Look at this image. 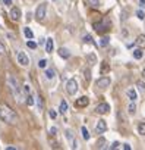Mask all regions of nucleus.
Here are the masks:
<instances>
[{
	"label": "nucleus",
	"mask_w": 145,
	"mask_h": 150,
	"mask_svg": "<svg viewBox=\"0 0 145 150\" xmlns=\"http://www.w3.org/2000/svg\"><path fill=\"white\" fill-rule=\"evenodd\" d=\"M110 72V63L107 60H103L101 62V66H100V74L101 75H107Z\"/></svg>",
	"instance_id": "nucleus-13"
},
{
	"label": "nucleus",
	"mask_w": 145,
	"mask_h": 150,
	"mask_svg": "<svg viewBox=\"0 0 145 150\" xmlns=\"http://www.w3.org/2000/svg\"><path fill=\"white\" fill-rule=\"evenodd\" d=\"M95 131H97V134L106 132V131H107V122H106L104 119H100V121L97 122V125H95Z\"/></svg>",
	"instance_id": "nucleus-9"
},
{
	"label": "nucleus",
	"mask_w": 145,
	"mask_h": 150,
	"mask_svg": "<svg viewBox=\"0 0 145 150\" xmlns=\"http://www.w3.org/2000/svg\"><path fill=\"white\" fill-rule=\"evenodd\" d=\"M6 81H8V87H9L12 96L15 97V100H16V102H22V88H21L18 80L13 77V75L9 74L8 78H6Z\"/></svg>",
	"instance_id": "nucleus-2"
},
{
	"label": "nucleus",
	"mask_w": 145,
	"mask_h": 150,
	"mask_svg": "<svg viewBox=\"0 0 145 150\" xmlns=\"http://www.w3.org/2000/svg\"><path fill=\"white\" fill-rule=\"evenodd\" d=\"M54 77H56V72H54V69H51V68L46 69V78H47V80H53Z\"/></svg>",
	"instance_id": "nucleus-22"
},
{
	"label": "nucleus",
	"mask_w": 145,
	"mask_h": 150,
	"mask_svg": "<svg viewBox=\"0 0 145 150\" xmlns=\"http://www.w3.org/2000/svg\"><path fill=\"white\" fill-rule=\"evenodd\" d=\"M123 149H125V150H130V144L125 143V144H123Z\"/></svg>",
	"instance_id": "nucleus-44"
},
{
	"label": "nucleus",
	"mask_w": 145,
	"mask_h": 150,
	"mask_svg": "<svg viewBox=\"0 0 145 150\" xmlns=\"http://www.w3.org/2000/svg\"><path fill=\"white\" fill-rule=\"evenodd\" d=\"M119 146H120V144H119V141H113V143H111V146H110V149H117Z\"/></svg>",
	"instance_id": "nucleus-40"
},
{
	"label": "nucleus",
	"mask_w": 145,
	"mask_h": 150,
	"mask_svg": "<svg viewBox=\"0 0 145 150\" xmlns=\"http://www.w3.org/2000/svg\"><path fill=\"white\" fill-rule=\"evenodd\" d=\"M24 35H25L28 40L34 38V33H32V31H31V28H28V27H27V28H24Z\"/></svg>",
	"instance_id": "nucleus-26"
},
{
	"label": "nucleus",
	"mask_w": 145,
	"mask_h": 150,
	"mask_svg": "<svg viewBox=\"0 0 145 150\" xmlns=\"http://www.w3.org/2000/svg\"><path fill=\"white\" fill-rule=\"evenodd\" d=\"M136 16H138L139 19H145V15H144L142 11H138V12H136Z\"/></svg>",
	"instance_id": "nucleus-38"
},
{
	"label": "nucleus",
	"mask_w": 145,
	"mask_h": 150,
	"mask_svg": "<svg viewBox=\"0 0 145 150\" xmlns=\"http://www.w3.org/2000/svg\"><path fill=\"white\" fill-rule=\"evenodd\" d=\"M16 59H18V63L21 66H28L29 65V59H28V56L24 52H18L16 53Z\"/></svg>",
	"instance_id": "nucleus-7"
},
{
	"label": "nucleus",
	"mask_w": 145,
	"mask_h": 150,
	"mask_svg": "<svg viewBox=\"0 0 145 150\" xmlns=\"http://www.w3.org/2000/svg\"><path fill=\"white\" fill-rule=\"evenodd\" d=\"M59 112L60 113H66L67 112V102L66 100H62L60 105H59Z\"/></svg>",
	"instance_id": "nucleus-21"
},
{
	"label": "nucleus",
	"mask_w": 145,
	"mask_h": 150,
	"mask_svg": "<svg viewBox=\"0 0 145 150\" xmlns=\"http://www.w3.org/2000/svg\"><path fill=\"white\" fill-rule=\"evenodd\" d=\"M53 49H54V41H53V38H47V40H46V52H47V53H51Z\"/></svg>",
	"instance_id": "nucleus-16"
},
{
	"label": "nucleus",
	"mask_w": 145,
	"mask_h": 150,
	"mask_svg": "<svg viewBox=\"0 0 145 150\" xmlns=\"http://www.w3.org/2000/svg\"><path fill=\"white\" fill-rule=\"evenodd\" d=\"M46 13H47V3H41V5H38V8H37V11H35V19H37L38 22L44 21Z\"/></svg>",
	"instance_id": "nucleus-4"
},
{
	"label": "nucleus",
	"mask_w": 145,
	"mask_h": 150,
	"mask_svg": "<svg viewBox=\"0 0 145 150\" xmlns=\"http://www.w3.org/2000/svg\"><path fill=\"white\" fill-rule=\"evenodd\" d=\"M6 150H16V147H13V146H9Z\"/></svg>",
	"instance_id": "nucleus-46"
},
{
	"label": "nucleus",
	"mask_w": 145,
	"mask_h": 150,
	"mask_svg": "<svg viewBox=\"0 0 145 150\" xmlns=\"http://www.w3.org/2000/svg\"><path fill=\"white\" fill-rule=\"evenodd\" d=\"M120 18H122V21H126L127 19V9H123L122 11V16Z\"/></svg>",
	"instance_id": "nucleus-36"
},
{
	"label": "nucleus",
	"mask_w": 145,
	"mask_h": 150,
	"mask_svg": "<svg viewBox=\"0 0 145 150\" xmlns=\"http://www.w3.org/2000/svg\"><path fill=\"white\" fill-rule=\"evenodd\" d=\"M139 6L141 8H145V0H139Z\"/></svg>",
	"instance_id": "nucleus-45"
},
{
	"label": "nucleus",
	"mask_w": 145,
	"mask_h": 150,
	"mask_svg": "<svg viewBox=\"0 0 145 150\" xmlns=\"http://www.w3.org/2000/svg\"><path fill=\"white\" fill-rule=\"evenodd\" d=\"M135 112H136V105H135V102H130L129 106H127V113L129 115H135Z\"/></svg>",
	"instance_id": "nucleus-23"
},
{
	"label": "nucleus",
	"mask_w": 145,
	"mask_h": 150,
	"mask_svg": "<svg viewBox=\"0 0 145 150\" xmlns=\"http://www.w3.org/2000/svg\"><path fill=\"white\" fill-rule=\"evenodd\" d=\"M110 83H111V80L104 75V77H101V78H98V80L95 81V87H98V88H103V90H104V88H107V87L110 86Z\"/></svg>",
	"instance_id": "nucleus-6"
},
{
	"label": "nucleus",
	"mask_w": 145,
	"mask_h": 150,
	"mask_svg": "<svg viewBox=\"0 0 145 150\" xmlns=\"http://www.w3.org/2000/svg\"><path fill=\"white\" fill-rule=\"evenodd\" d=\"M66 91L70 96H75L76 94V91H78V83H76V80L72 78V80H69L66 83Z\"/></svg>",
	"instance_id": "nucleus-5"
},
{
	"label": "nucleus",
	"mask_w": 145,
	"mask_h": 150,
	"mask_svg": "<svg viewBox=\"0 0 145 150\" xmlns=\"http://www.w3.org/2000/svg\"><path fill=\"white\" fill-rule=\"evenodd\" d=\"M9 16L12 21H19L21 19V9L19 8H12L9 12Z\"/></svg>",
	"instance_id": "nucleus-11"
},
{
	"label": "nucleus",
	"mask_w": 145,
	"mask_h": 150,
	"mask_svg": "<svg viewBox=\"0 0 145 150\" xmlns=\"http://www.w3.org/2000/svg\"><path fill=\"white\" fill-rule=\"evenodd\" d=\"M47 63H48V62H47L46 59H41V60L38 62V68H41V69H44V68L47 66Z\"/></svg>",
	"instance_id": "nucleus-33"
},
{
	"label": "nucleus",
	"mask_w": 145,
	"mask_h": 150,
	"mask_svg": "<svg viewBox=\"0 0 145 150\" xmlns=\"http://www.w3.org/2000/svg\"><path fill=\"white\" fill-rule=\"evenodd\" d=\"M48 116H50L51 119H56V118H57V113H56V110L50 109V110H48Z\"/></svg>",
	"instance_id": "nucleus-35"
},
{
	"label": "nucleus",
	"mask_w": 145,
	"mask_h": 150,
	"mask_svg": "<svg viewBox=\"0 0 145 150\" xmlns=\"http://www.w3.org/2000/svg\"><path fill=\"white\" fill-rule=\"evenodd\" d=\"M87 62H88L90 65H95V63H97L95 54H94V53H88V54H87Z\"/></svg>",
	"instance_id": "nucleus-20"
},
{
	"label": "nucleus",
	"mask_w": 145,
	"mask_h": 150,
	"mask_svg": "<svg viewBox=\"0 0 145 150\" xmlns=\"http://www.w3.org/2000/svg\"><path fill=\"white\" fill-rule=\"evenodd\" d=\"M24 91H25L27 94H29V91H31V88H29V86H28V84H25V86H24Z\"/></svg>",
	"instance_id": "nucleus-41"
},
{
	"label": "nucleus",
	"mask_w": 145,
	"mask_h": 150,
	"mask_svg": "<svg viewBox=\"0 0 145 150\" xmlns=\"http://www.w3.org/2000/svg\"><path fill=\"white\" fill-rule=\"evenodd\" d=\"M3 3H5V6H11L12 5V0H3Z\"/></svg>",
	"instance_id": "nucleus-43"
},
{
	"label": "nucleus",
	"mask_w": 145,
	"mask_h": 150,
	"mask_svg": "<svg viewBox=\"0 0 145 150\" xmlns=\"http://www.w3.org/2000/svg\"><path fill=\"white\" fill-rule=\"evenodd\" d=\"M126 96H127V99H129L130 102L138 100V93H136V90H135V88H129V90L126 91Z\"/></svg>",
	"instance_id": "nucleus-14"
},
{
	"label": "nucleus",
	"mask_w": 145,
	"mask_h": 150,
	"mask_svg": "<svg viewBox=\"0 0 145 150\" xmlns=\"http://www.w3.org/2000/svg\"><path fill=\"white\" fill-rule=\"evenodd\" d=\"M132 54H133V57H135L136 60H139V59H142V56H144V53H142V50H141V47H138V49H135V50L132 52Z\"/></svg>",
	"instance_id": "nucleus-19"
},
{
	"label": "nucleus",
	"mask_w": 145,
	"mask_h": 150,
	"mask_svg": "<svg viewBox=\"0 0 145 150\" xmlns=\"http://www.w3.org/2000/svg\"><path fill=\"white\" fill-rule=\"evenodd\" d=\"M142 78L145 80V68H144V71H142Z\"/></svg>",
	"instance_id": "nucleus-48"
},
{
	"label": "nucleus",
	"mask_w": 145,
	"mask_h": 150,
	"mask_svg": "<svg viewBox=\"0 0 145 150\" xmlns=\"http://www.w3.org/2000/svg\"><path fill=\"white\" fill-rule=\"evenodd\" d=\"M85 2H87L91 8H98V6H100V0H85Z\"/></svg>",
	"instance_id": "nucleus-28"
},
{
	"label": "nucleus",
	"mask_w": 145,
	"mask_h": 150,
	"mask_svg": "<svg viewBox=\"0 0 145 150\" xmlns=\"http://www.w3.org/2000/svg\"><path fill=\"white\" fill-rule=\"evenodd\" d=\"M138 132H139L141 135H145V122H141V124L138 125Z\"/></svg>",
	"instance_id": "nucleus-31"
},
{
	"label": "nucleus",
	"mask_w": 145,
	"mask_h": 150,
	"mask_svg": "<svg viewBox=\"0 0 145 150\" xmlns=\"http://www.w3.org/2000/svg\"><path fill=\"white\" fill-rule=\"evenodd\" d=\"M109 43H110V38H109V37H101L98 44H100L101 47H107V46H109Z\"/></svg>",
	"instance_id": "nucleus-27"
},
{
	"label": "nucleus",
	"mask_w": 145,
	"mask_h": 150,
	"mask_svg": "<svg viewBox=\"0 0 145 150\" xmlns=\"http://www.w3.org/2000/svg\"><path fill=\"white\" fill-rule=\"evenodd\" d=\"M84 78H85L87 83L91 81V69H90V68H85V69H84Z\"/></svg>",
	"instance_id": "nucleus-25"
},
{
	"label": "nucleus",
	"mask_w": 145,
	"mask_h": 150,
	"mask_svg": "<svg viewBox=\"0 0 145 150\" xmlns=\"http://www.w3.org/2000/svg\"><path fill=\"white\" fill-rule=\"evenodd\" d=\"M57 53H59V56H60L62 59H69V57H70V52H69L67 49H64V47H60Z\"/></svg>",
	"instance_id": "nucleus-15"
},
{
	"label": "nucleus",
	"mask_w": 145,
	"mask_h": 150,
	"mask_svg": "<svg viewBox=\"0 0 145 150\" xmlns=\"http://www.w3.org/2000/svg\"><path fill=\"white\" fill-rule=\"evenodd\" d=\"M81 132H82V138H84L85 141H88L91 135H90V131L87 129V127H82V128H81Z\"/></svg>",
	"instance_id": "nucleus-24"
},
{
	"label": "nucleus",
	"mask_w": 145,
	"mask_h": 150,
	"mask_svg": "<svg viewBox=\"0 0 145 150\" xmlns=\"http://www.w3.org/2000/svg\"><path fill=\"white\" fill-rule=\"evenodd\" d=\"M46 43V38H40V44H44Z\"/></svg>",
	"instance_id": "nucleus-47"
},
{
	"label": "nucleus",
	"mask_w": 145,
	"mask_h": 150,
	"mask_svg": "<svg viewBox=\"0 0 145 150\" xmlns=\"http://www.w3.org/2000/svg\"><path fill=\"white\" fill-rule=\"evenodd\" d=\"M97 149H106L107 147V140L104 138V137H100L98 140H97Z\"/></svg>",
	"instance_id": "nucleus-17"
},
{
	"label": "nucleus",
	"mask_w": 145,
	"mask_h": 150,
	"mask_svg": "<svg viewBox=\"0 0 145 150\" xmlns=\"http://www.w3.org/2000/svg\"><path fill=\"white\" fill-rule=\"evenodd\" d=\"M0 119L6 124H11V125H15L18 122V115L16 112L6 103H0Z\"/></svg>",
	"instance_id": "nucleus-1"
},
{
	"label": "nucleus",
	"mask_w": 145,
	"mask_h": 150,
	"mask_svg": "<svg viewBox=\"0 0 145 150\" xmlns=\"http://www.w3.org/2000/svg\"><path fill=\"white\" fill-rule=\"evenodd\" d=\"M5 52H6L5 44H3V43H0V54H5Z\"/></svg>",
	"instance_id": "nucleus-39"
},
{
	"label": "nucleus",
	"mask_w": 145,
	"mask_h": 150,
	"mask_svg": "<svg viewBox=\"0 0 145 150\" xmlns=\"http://www.w3.org/2000/svg\"><path fill=\"white\" fill-rule=\"evenodd\" d=\"M136 86L139 87V90H141V91H144V93H145V83H144V81H138V83H136Z\"/></svg>",
	"instance_id": "nucleus-34"
},
{
	"label": "nucleus",
	"mask_w": 145,
	"mask_h": 150,
	"mask_svg": "<svg viewBox=\"0 0 145 150\" xmlns=\"http://www.w3.org/2000/svg\"><path fill=\"white\" fill-rule=\"evenodd\" d=\"M110 27H111V21L109 18H103L100 19L98 22L94 24V30L98 33V34H104L107 31H110Z\"/></svg>",
	"instance_id": "nucleus-3"
},
{
	"label": "nucleus",
	"mask_w": 145,
	"mask_h": 150,
	"mask_svg": "<svg viewBox=\"0 0 145 150\" xmlns=\"http://www.w3.org/2000/svg\"><path fill=\"white\" fill-rule=\"evenodd\" d=\"M56 132H57V128H56V127H51V128H50V134H51V135H56Z\"/></svg>",
	"instance_id": "nucleus-42"
},
{
	"label": "nucleus",
	"mask_w": 145,
	"mask_h": 150,
	"mask_svg": "<svg viewBox=\"0 0 145 150\" xmlns=\"http://www.w3.org/2000/svg\"><path fill=\"white\" fill-rule=\"evenodd\" d=\"M84 41H85V43H88V44H94V46H98V44H95V43L92 41V37H91L90 34L84 35Z\"/></svg>",
	"instance_id": "nucleus-29"
},
{
	"label": "nucleus",
	"mask_w": 145,
	"mask_h": 150,
	"mask_svg": "<svg viewBox=\"0 0 145 150\" xmlns=\"http://www.w3.org/2000/svg\"><path fill=\"white\" fill-rule=\"evenodd\" d=\"M27 46H28L29 49H37V44H35L34 41H31V40H29V41H27Z\"/></svg>",
	"instance_id": "nucleus-37"
},
{
	"label": "nucleus",
	"mask_w": 145,
	"mask_h": 150,
	"mask_svg": "<svg viewBox=\"0 0 145 150\" xmlns=\"http://www.w3.org/2000/svg\"><path fill=\"white\" fill-rule=\"evenodd\" d=\"M35 100H37V99H34L31 94H28V96H27V105H28V106H34Z\"/></svg>",
	"instance_id": "nucleus-30"
},
{
	"label": "nucleus",
	"mask_w": 145,
	"mask_h": 150,
	"mask_svg": "<svg viewBox=\"0 0 145 150\" xmlns=\"http://www.w3.org/2000/svg\"><path fill=\"white\" fill-rule=\"evenodd\" d=\"M88 105H90V99L87 96H82L75 100V108H87Z\"/></svg>",
	"instance_id": "nucleus-8"
},
{
	"label": "nucleus",
	"mask_w": 145,
	"mask_h": 150,
	"mask_svg": "<svg viewBox=\"0 0 145 150\" xmlns=\"http://www.w3.org/2000/svg\"><path fill=\"white\" fill-rule=\"evenodd\" d=\"M37 106H38V110L41 112V110H43V108H44V105H43V99H41V96H37Z\"/></svg>",
	"instance_id": "nucleus-32"
},
{
	"label": "nucleus",
	"mask_w": 145,
	"mask_h": 150,
	"mask_svg": "<svg viewBox=\"0 0 145 150\" xmlns=\"http://www.w3.org/2000/svg\"><path fill=\"white\" fill-rule=\"evenodd\" d=\"M64 135H66V138L72 143V149H78V143H76V140L74 138V132H72L70 129H66V131H64Z\"/></svg>",
	"instance_id": "nucleus-10"
},
{
	"label": "nucleus",
	"mask_w": 145,
	"mask_h": 150,
	"mask_svg": "<svg viewBox=\"0 0 145 150\" xmlns=\"http://www.w3.org/2000/svg\"><path fill=\"white\" fill-rule=\"evenodd\" d=\"M109 110H110V106H109L107 103H100V105H97V108H95V112L100 113V115H106Z\"/></svg>",
	"instance_id": "nucleus-12"
},
{
	"label": "nucleus",
	"mask_w": 145,
	"mask_h": 150,
	"mask_svg": "<svg viewBox=\"0 0 145 150\" xmlns=\"http://www.w3.org/2000/svg\"><path fill=\"white\" fill-rule=\"evenodd\" d=\"M135 44L138 47H145V35H138V38L135 40Z\"/></svg>",
	"instance_id": "nucleus-18"
}]
</instances>
